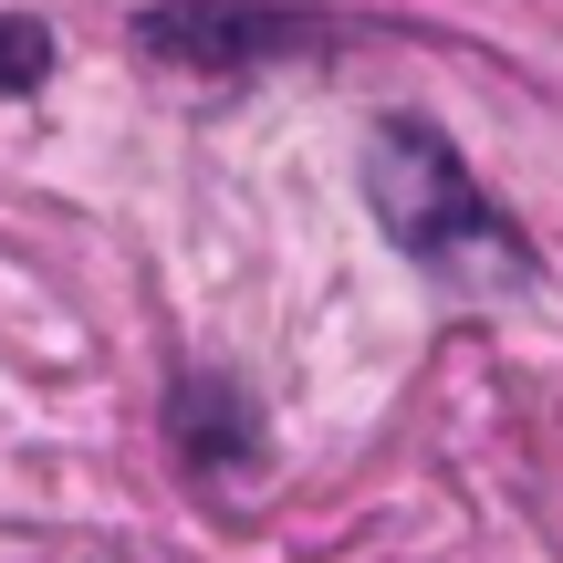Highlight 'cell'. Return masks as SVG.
<instances>
[{
    "label": "cell",
    "mask_w": 563,
    "mask_h": 563,
    "mask_svg": "<svg viewBox=\"0 0 563 563\" xmlns=\"http://www.w3.org/2000/svg\"><path fill=\"white\" fill-rule=\"evenodd\" d=\"M42 74H53V32L32 11H0V95H32Z\"/></svg>",
    "instance_id": "cell-4"
},
{
    "label": "cell",
    "mask_w": 563,
    "mask_h": 563,
    "mask_svg": "<svg viewBox=\"0 0 563 563\" xmlns=\"http://www.w3.org/2000/svg\"><path fill=\"white\" fill-rule=\"evenodd\" d=\"M136 32H146V53L178 63V74H262V63L323 53L334 21L292 11V0H167V11H146Z\"/></svg>",
    "instance_id": "cell-2"
},
{
    "label": "cell",
    "mask_w": 563,
    "mask_h": 563,
    "mask_svg": "<svg viewBox=\"0 0 563 563\" xmlns=\"http://www.w3.org/2000/svg\"><path fill=\"white\" fill-rule=\"evenodd\" d=\"M167 428H178L188 470H209V481H241L251 460H262V407L241 397L230 376H178V397H167Z\"/></svg>",
    "instance_id": "cell-3"
},
{
    "label": "cell",
    "mask_w": 563,
    "mask_h": 563,
    "mask_svg": "<svg viewBox=\"0 0 563 563\" xmlns=\"http://www.w3.org/2000/svg\"><path fill=\"white\" fill-rule=\"evenodd\" d=\"M365 209H376V230L418 272L460 282V292H522L543 272L532 241L511 230V209L470 178V157L428 115H376L365 125Z\"/></svg>",
    "instance_id": "cell-1"
}]
</instances>
